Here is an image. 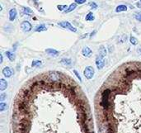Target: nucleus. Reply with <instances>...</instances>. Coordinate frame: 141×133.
Listing matches in <instances>:
<instances>
[{"label":"nucleus","instance_id":"28","mask_svg":"<svg viewBox=\"0 0 141 133\" xmlns=\"http://www.w3.org/2000/svg\"><path fill=\"white\" fill-rule=\"evenodd\" d=\"M0 58H1V60H0V63H3V55H0Z\"/></svg>","mask_w":141,"mask_h":133},{"label":"nucleus","instance_id":"6","mask_svg":"<svg viewBox=\"0 0 141 133\" xmlns=\"http://www.w3.org/2000/svg\"><path fill=\"white\" fill-rule=\"evenodd\" d=\"M82 54L85 57H90L92 56L91 49H90L89 47H88V46H85V47H83V50H82Z\"/></svg>","mask_w":141,"mask_h":133},{"label":"nucleus","instance_id":"17","mask_svg":"<svg viewBox=\"0 0 141 133\" xmlns=\"http://www.w3.org/2000/svg\"><path fill=\"white\" fill-rule=\"evenodd\" d=\"M41 65V60H33L31 63V66L32 67H39Z\"/></svg>","mask_w":141,"mask_h":133},{"label":"nucleus","instance_id":"19","mask_svg":"<svg viewBox=\"0 0 141 133\" xmlns=\"http://www.w3.org/2000/svg\"><path fill=\"white\" fill-rule=\"evenodd\" d=\"M130 43H131L132 45H135V46L138 44V41H137V39L135 37H130Z\"/></svg>","mask_w":141,"mask_h":133},{"label":"nucleus","instance_id":"3","mask_svg":"<svg viewBox=\"0 0 141 133\" xmlns=\"http://www.w3.org/2000/svg\"><path fill=\"white\" fill-rule=\"evenodd\" d=\"M59 25L61 26L62 27H64V28H67V29H69L70 31H72V32H77V29L75 28V27H74L72 25H71L70 23H69V22H60L59 23Z\"/></svg>","mask_w":141,"mask_h":133},{"label":"nucleus","instance_id":"21","mask_svg":"<svg viewBox=\"0 0 141 133\" xmlns=\"http://www.w3.org/2000/svg\"><path fill=\"white\" fill-rule=\"evenodd\" d=\"M6 98H7V94H4V93L1 94V95H0V101H1V102L4 101Z\"/></svg>","mask_w":141,"mask_h":133},{"label":"nucleus","instance_id":"11","mask_svg":"<svg viewBox=\"0 0 141 133\" xmlns=\"http://www.w3.org/2000/svg\"><path fill=\"white\" fill-rule=\"evenodd\" d=\"M106 55H107V50H106V48L103 46H102L100 47V49H99V56L102 57V58H104L106 56Z\"/></svg>","mask_w":141,"mask_h":133},{"label":"nucleus","instance_id":"20","mask_svg":"<svg viewBox=\"0 0 141 133\" xmlns=\"http://www.w3.org/2000/svg\"><path fill=\"white\" fill-rule=\"evenodd\" d=\"M86 20L87 21H93V20H94V17H93V13H88V14L87 15V17H86Z\"/></svg>","mask_w":141,"mask_h":133},{"label":"nucleus","instance_id":"14","mask_svg":"<svg viewBox=\"0 0 141 133\" xmlns=\"http://www.w3.org/2000/svg\"><path fill=\"white\" fill-rule=\"evenodd\" d=\"M127 10V7L125 5H119L117 8H116V12L119 13V12H122V11H126Z\"/></svg>","mask_w":141,"mask_h":133},{"label":"nucleus","instance_id":"18","mask_svg":"<svg viewBox=\"0 0 141 133\" xmlns=\"http://www.w3.org/2000/svg\"><path fill=\"white\" fill-rule=\"evenodd\" d=\"M7 108H8V105H7L5 103H3V102H2V103H0V112L5 111Z\"/></svg>","mask_w":141,"mask_h":133},{"label":"nucleus","instance_id":"30","mask_svg":"<svg viewBox=\"0 0 141 133\" xmlns=\"http://www.w3.org/2000/svg\"><path fill=\"white\" fill-rule=\"evenodd\" d=\"M140 1H141V0H140Z\"/></svg>","mask_w":141,"mask_h":133},{"label":"nucleus","instance_id":"12","mask_svg":"<svg viewBox=\"0 0 141 133\" xmlns=\"http://www.w3.org/2000/svg\"><path fill=\"white\" fill-rule=\"evenodd\" d=\"M60 63L64 65H66V66H69V65H71V64H72V60H71L70 59H62V60H60Z\"/></svg>","mask_w":141,"mask_h":133},{"label":"nucleus","instance_id":"13","mask_svg":"<svg viewBox=\"0 0 141 133\" xmlns=\"http://www.w3.org/2000/svg\"><path fill=\"white\" fill-rule=\"evenodd\" d=\"M6 56L10 60H11V61H13V60H15V55L13 54V53H12L11 51H7Z\"/></svg>","mask_w":141,"mask_h":133},{"label":"nucleus","instance_id":"15","mask_svg":"<svg viewBox=\"0 0 141 133\" xmlns=\"http://www.w3.org/2000/svg\"><path fill=\"white\" fill-rule=\"evenodd\" d=\"M46 26L44 25V24H42V25H40V26H37L36 28V32H42V31H46Z\"/></svg>","mask_w":141,"mask_h":133},{"label":"nucleus","instance_id":"1","mask_svg":"<svg viewBox=\"0 0 141 133\" xmlns=\"http://www.w3.org/2000/svg\"><path fill=\"white\" fill-rule=\"evenodd\" d=\"M111 94V89H105L102 91V94H101V102L99 103L101 107L103 110L108 111L110 107H111V103H110L109 97Z\"/></svg>","mask_w":141,"mask_h":133},{"label":"nucleus","instance_id":"23","mask_svg":"<svg viewBox=\"0 0 141 133\" xmlns=\"http://www.w3.org/2000/svg\"><path fill=\"white\" fill-rule=\"evenodd\" d=\"M57 8H58L59 10H60V11H61V10H63L64 8H67V5H58V7H57Z\"/></svg>","mask_w":141,"mask_h":133},{"label":"nucleus","instance_id":"24","mask_svg":"<svg viewBox=\"0 0 141 133\" xmlns=\"http://www.w3.org/2000/svg\"><path fill=\"white\" fill-rule=\"evenodd\" d=\"M135 18H136V20H138V21H140V22H141V13H138V14L135 15Z\"/></svg>","mask_w":141,"mask_h":133},{"label":"nucleus","instance_id":"9","mask_svg":"<svg viewBox=\"0 0 141 133\" xmlns=\"http://www.w3.org/2000/svg\"><path fill=\"white\" fill-rule=\"evenodd\" d=\"M46 52L51 56H59V54H60L59 51H57L56 50H54V49H46Z\"/></svg>","mask_w":141,"mask_h":133},{"label":"nucleus","instance_id":"10","mask_svg":"<svg viewBox=\"0 0 141 133\" xmlns=\"http://www.w3.org/2000/svg\"><path fill=\"white\" fill-rule=\"evenodd\" d=\"M17 17V10L15 8H12L9 12V19L10 21H13Z\"/></svg>","mask_w":141,"mask_h":133},{"label":"nucleus","instance_id":"16","mask_svg":"<svg viewBox=\"0 0 141 133\" xmlns=\"http://www.w3.org/2000/svg\"><path fill=\"white\" fill-rule=\"evenodd\" d=\"M76 7H77V4H76V3H72V4H71L70 6L69 7V8H68L67 10H65V13H69V12L73 11L74 9H75Z\"/></svg>","mask_w":141,"mask_h":133},{"label":"nucleus","instance_id":"7","mask_svg":"<svg viewBox=\"0 0 141 133\" xmlns=\"http://www.w3.org/2000/svg\"><path fill=\"white\" fill-rule=\"evenodd\" d=\"M21 27L25 32H29V31L31 30V25L29 22H23L21 25Z\"/></svg>","mask_w":141,"mask_h":133},{"label":"nucleus","instance_id":"2","mask_svg":"<svg viewBox=\"0 0 141 133\" xmlns=\"http://www.w3.org/2000/svg\"><path fill=\"white\" fill-rule=\"evenodd\" d=\"M83 75H84L85 78L87 79H93L94 75V69L92 66H88L83 71Z\"/></svg>","mask_w":141,"mask_h":133},{"label":"nucleus","instance_id":"5","mask_svg":"<svg viewBox=\"0 0 141 133\" xmlns=\"http://www.w3.org/2000/svg\"><path fill=\"white\" fill-rule=\"evenodd\" d=\"M3 75H4V77L10 78L13 75V70H12L10 67H5L3 70Z\"/></svg>","mask_w":141,"mask_h":133},{"label":"nucleus","instance_id":"4","mask_svg":"<svg viewBox=\"0 0 141 133\" xmlns=\"http://www.w3.org/2000/svg\"><path fill=\"white\" fill-rule=\"evenodd\" d=\"M96 65H97L98 70H102L103 69V67L105 66V60H103V58L100 56H97L96 59Z\"/></svg>","mask_w":141,"mask_h":133},{"label":"nucleus","instance_id":"8","mask_svg":"<svg viewBox=\"0 0 141 133\" xmlns=\"http://www.w3.org/2000/svg\"><path fill=\"white\" fill-rule=\"evenodd\" d=\"M7 87H8V82L4 79H1V80H0V90L4 91L7 89Z\"/></svg>","mask_w":141,"mask_h":133},{"label":"nucleus","instance_id":"27","mask_svg":"<svg viewBox=\"0 0 141 133\" xmlns=\"http://www.w3.org/2000/svg\"><path fill=\"white\" fill-rule=\"evenodd\" d=\"M24 10H25L26 13H27H27H32V11H31L30 8H24Z\"/></svg>","mask_w":141,"mask_h":133},{"label":"nucleus","instance_id":"25","mask_svg":"<svg viewBox=\"0 0 141 133\" xmlns=\"http://www.w3.org/2000/svg\"><path fill=\"white\" fill-rule=\"evenodd\" d=\"M75 2L77 3H79V4H82V3H84L86 2V0H75Z\"/></svg>","mask_w":141,"mask_h":133},{"label":"nucleus","instance_id":"26","mask_svg":"<svg viewBox=\"0 0 141 133\" xmlns=\"http://www.w3.org/2000/svg\"><path fill=\"white\" fill-rule=\"evenodd\" d=\"M90 5H91V7H92V8H97V5L95 3H90Z\"/></svg>","mask_w":141,"mask_h":133},{"label":"nucleus","instance_id":"29","mask_svg":"<svg viewBox=\"0 0 141 133\" xmlns=\"http://www.w3.org/2000/svg\"><path fill=\"white\" fill-rule=\"evenodd\" d=\"M138 51V53H139V54H140V55H141V47L139 48V49H138V51Z\"/></svg>","mask_w":141,"mask_h":133},{"label":"nucleus","instance_id":"22","mask_svg":"<svg viewBox=\"0 0 141 133\" xmlns=\"http://www.w3.org/2000/svg\"><path fill=\"white\" fill-rule=\"evenodd\" d=\"M74 75H75L76 76H77V78L78 79V80H79L80 82H82V78H81V76L79 75V74H78V72L77 71V70H74Z\"/></svg>","mask_w":141,"mask_h":133}]
</instances>
